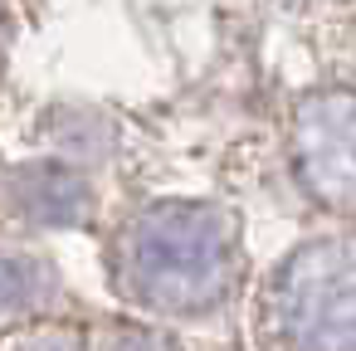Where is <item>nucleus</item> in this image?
Here are the masks:
<instances>
[{
    "label": "nucleus",
    "instance_id": "nucleus-1",
    "mask_svg": "<svg viewBox=\"0 0 356 351\" xmlns=\"http://www.w3.org/2000/svg\"><path fill=\"white\" fill-rule=\"evenodd\" d=\"M118 293L147 317H205L239 283V220L215 200H156L108 239Z\"/></svg>",
    "mask_w": 356,
    "mask_h": 351
},
{
    "label": "nucleus",
    "instance_id": "nucleus-2",
    "mask_svg": "<svg viewBox=\"0 0 356 351\" xmlns=\"http://www.w3.org/2000/svg\"><path fill=\"white\" fill-rule=\"evenodd\" d=\"M259 322L273 351H356V234L298 244L264 283Z\"/></svg>",
    "mask_w": 356,
    "mask_h": 351
},
{
    "label": "nucleus",
    "instance_id": "nucleus-3",
    "mask_svg": "<svg viewBox=\"0 0 356 351\" xmlns=\"http://www.w3.org/2000/svg\"><path fill=\"white\" fill-rule=\"evenodd\" d=\"M293 166L302 190L356 215V88H322L293 117Z\"/></svg>",
    "mask_w": 356,
    "mask_h": 351
},
{
    "label": "nucleus",
    "instance_id": "nucleus-4",
    "mask_svg": "<svg viewBox=\"0 0 356 351\" xmlns=\"http://www.w3.org/2000/svg\"><path fill=\"white\" fill-rule=\"evenodd\" d=\"M98 210L83 166L59 156H35L0 171V220L25 229H83Z\"/></svg>",
    "mask_w": 356,
    "mask_h": 351
},
{
    "label": "nucleus",
    "instance_id": "nucleus-5",
    "mask_svg": "<svg viewBox=\"0 0 356 351\" xmlns=\"http://www.w3.org/2000/svg\"><path fill=\"white\" fill-rule=\"evenodd\" d=\"M64 283L59 268L25 244H0V327H25V322H49L64 307Z\"/></svg>",
    "mask_w": 356,
    "mask_h": 351
},
{
    "label": "nucleus",
    "instance_id": "nucleus-6",
    "mask_svg": "<svg viewBox=\"0 0 356 351\" xmlns=\"http://www.w3.org/2000/svg\"><path fill=\"white\" fill-rule=\"evenodd\" d=\"M0 351H88V332L49 317V322H25V327H10L0 336Z\"/></svg>",
    "mask_w": 356,
    "mask_h": 351
},
{
    "label": "nucleus",
    "instance_id": "nucleus-7",
    "mask_svg": "<svg viewBox=\"0 0 356 351\" xmlns=\"http://www.w3.org/2000/svg\"><path fill=\"white\" fill-rule=\"evenodd\" d=\"M88 351H176L156 327L142 322H108L88 332Z\"/></svg>",
    "mask_w": 356,
    "mask_h": 351
},
{
    "label": "nucleus",
    "instance_id": "nucleus-8",
    "mask_svg": "<svg viewBox=\"0 0 356 351\" xmlns=\"http://www.w3.org/2000/svg\"><path fill=\"white\" fill-rule=\"evenodd\" d=\"M6 44H10V15H6V6H0V54H6Z\"/></svg>",
    "mask_w": 356,
    "mask_h": 351
}]
</instances>
